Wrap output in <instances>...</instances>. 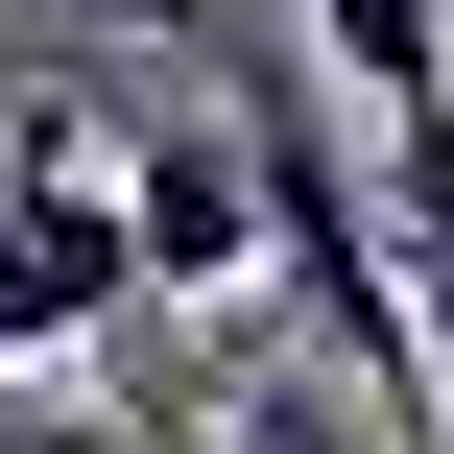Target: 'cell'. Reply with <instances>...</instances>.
<instances>
[{
	"label": "cell",
	"mask_w": 454,
	"mask_h": 454,
	"mask_svg": "<svg viewBox=\"0 0 454 454\" xmlns=\"http://www.w3.org/2000/svg\"><path fill=\"white\" fill-rule=\"evenodd\" d=\"M96 335H144V263H120L96 120L48 96V120L0 144V383H24V359H96Z\"/></svg>",
	"instance_id": "1"
},
{
	"label": "cell",
	"mask_w": 454,
	"mask_h": 454,
	"mask_svg": "<svg viewBox=\"0 0 454 454\" xmlns=\"http://www.w3.org/2000/svg\"><path fill=\"white\" fill-rule=\"evenodd\" d=\"M96 192H120V263H144V311H215V287H263V215H239V120L144 96V120L96 144Z\"/></svg>",
	"instance_id": "2"
},
{
	"label": "cell",
	"mask_w": 454,
	"mask_h": 454,
	"mask_svg": "<svg viewBox=\"0 0 454 454\" xmlns=\"http://www.w3.org/2000/svg\"><path fill=\"white\" fill-rule=\"evenodd\" d=\"M383 287H407V359H431V431H454V96H383Z\"/></svg>",
	"instance_id": "3"
},
{
	"label": "cell",
	"mask_w": 454,
	"mask_h": 454,
	"mask_svg": "<svg viewBox=\"0 0 454 454\" xmlns=\"http://www.w3.org/2000/svg\"><path fill=\"white\" fill-rule=\"evenodd\" d=\"M311 72L335 96H454V0H311Z\"/></svg>",
	"instance_id": "4"
},
{
	"label": "cell",
	"mask_w": 454,
	"mask_h": 454,
	"mask_svg": "<svg viewBox=\"0 0 454 454\" xmlns=\"http://www.w3.org/2000/svg\"><path fill=\"white\" fill-rule=\"evenodd\" d=\"M0 454H192L168 407H0Z\"/></svg>",
	"instance_id": "5"
},
{
	"label": "cell",
	"mask_w": 454,
	"mask_h": 454,
	"mask_svg": "<svg viewBox=\"0 0 454 454\" xmlns=\"http://www.w3.org/2000/svg\"><path fill=\"white\" fill-rule=\"evenodd\" d=\"M239 454H359V431H335V407H287V383H263V407H239Z\"/></svg>",
	"instance_id": "6"
},
{
	"label": "cell",
	"mask_w": 454,
	"mask_h": 454,
	"mask_svg": "<svg viewBox=\"0 0 454 454\" xmlns=\"http://www.w3.org/2000/svg\"><path fill=\"white\" fill-rule=\"evenodd\" d=\"M120 24H192V0H120Z\"/></svg>",
	"instance_id": "7"
}]
</instances>
